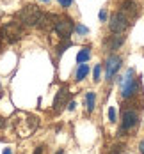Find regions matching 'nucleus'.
<instances>
[{"label":"nucleus","instance_id":"9b49d317","mask_svg":"<svg viewBox=\"0 0 144 154\" xmlns=\"http://www.w3.org/2000/svg\"><path fill=\"white\" fill-rule=\"evenodd\" d=\"M89 59H91V50L89 48H82L78 53H77V62L78 64H85Z\"/></svg>","mask_w":144,"mask_h":154},{"label":"nucleus","instance_id":"4be33fe9","mask_svg":"<svg viewBox=\"0 0 144 154\" xmlns=\"http://www.w3.org/2000/svg\"><path fill=\"white\" fill-rule=\"evenodd\" d=\"M4 154H13V152H11V149H9V147H5V149H4Z\"/></svg>","mask_w":144,"mask_h":154},{"label":"nucleus","instance_id":"2eb2a0df","mask_svg":"<svg viewBox=\"0 0 144 154\" xmlns=\"http://www.w3.org/2000/svg\"><path fill=\"white\" fill-rule=\"evenodd\" d=\"M109 121L110 122H116V108L114 106L109 108Z\"/></svg>","mask_w":144,"mask_h":154},{"label":"nucleus","instance_id":"393cba45","mask_svg":"<svg viewBox=\"0 0 144 154\" xmlns=\"http://www.w3.org/2000/svg\"><path fill=\"white\" fill-rule=\"evenodd\" d=\"M41 2H48V0H41Z\"/></svg>","mask_w":144,"mask_h":154},{"label":"nucleus","instance_id":"4468645a","mask_svg":"<svg viewBox=\"0 0 144 154\" xmlns=\"http://www.w3.org/2000/svg\"><path fill=\"white\" fill-rule=\"evenodd\" d=\"M100 75H101V66H100V64H96L94 71H93V76H94V82H98V80H100Z\"/></svg>","mask_w":144,"mask_h":154},{"label":"nucleus","instance_id":"a211bd4d","mask_svg":"<svg viewBox=\"0 0 144 154\" xmlns=\"http://www.w3.org/2000/svg\"><path fill=\"white\" fill-rule=\"evenodd\" d=\"M100 20H101V21H105V20H107V11H105V9H103V11H100Z\"/></svg>","mask_w":144,"mask_h":154},{"label":"nucleus","instance_id":"b1692460","mask_svg":"<svg viewBox=\"0 0 144 154\" xmlns=\"http://www.w3.org/2000/svg\"><path fill=\"white\" fill-rule=\"evenodd\" d=\"M55 154H64V151H62V149H61V151H57V152H55Z\"/></svg>","mask_w":144,"mask_h":154},{"label":"nucleus","instance_id":"aec40b11","mask_svg":"<svg viewBox=\"0 0 144 154\" xmlns=\"http://www.w3.org/2000/svg\"><path fill=\"white\" fill-rule=\"evenodd\" d=\"M75 106H77V105H75V101H71V103L68 105V108H69V110H75Z\"/></svg>","mask_w":144,"mask_h":154},{"label":"nucleus","instance_id":"39448f33","mask_svg":"<svg viewBox=\"0 0 144 154\" xmlns=\"http://www.w3.org/2000/svg\"><path fill=\"white\" fill-rule=\"evenodd\" d=\"M128 25H130V20H128L121 11H117V13H114V14L110 16L109 27H110V30L114 32V34H123V32L128 29Z\"/></svg>","mask_w":144,"mask_h":154},{"label":"nucleus","instance_id":"1a4fd4ad","mask_svg":"<svg viewBox=\"0 0 144 154\" xmlns=\"http://www.w3.org/2000/svg\"><path fill=\"white\" fill-rule=\"evenodd\" d=\"M68 97H69V91H68V87L64 85V87L59 89V92H57L55 99H53V110H55V112H59V110L64 106V103L68 101Z\"/></svg>","mask_w":144,"mask_h":154},{"label":"nucleus","instance_id":"7ed1b4c3","mask_svg":"<svg viewBox=\"0 0 144 154\" xmlns=\"http://www.w3.org/2000/svg\"><path fill=\"white\" fill-rule=\"evenodd\" d=\"M0 35L5 43H16L23 35V25L20 21H7L0 27Z\"/></svg>","mask_w":144,"mask_h":154},{"label":"nucleus","instance_id":"5701e85b","mask_svg":"<svg viewBox=\"0 0 144 154\" xmlns=\"http://www.w3.org/2000/svg\"><path fill=\"white\" fill-rule=\"evenodd\" d=\"M2 43H4V39H2V35H0V50H2Z\"/></svg>","mask_w":144,"mask_h":154},{"label":"nucleus","instance_id":"423d86ee","mask_svg":"<svg viewBox=\"0 0 144 154\" xmlns=\"http://www.w3.org/2000/svg\"><path fill=\"white\" fill-rule=\"evenodd\" d=\"M137 124H139V113H137L135 110H132V108L123 110V119H121V133L132 131Z\"/></svg>","mask_w":144,"mask_h":154},{"label":"nucleus","instance_id":"6e6552de","mask_svg":"<svg viewBox=\"0 0 144 154\" xmlns=\"http://www.w3.org/2000/svg\"><path fill=\"white\" fill-rule=\"evenodd\" d=\"M119 11L132 21V20L137 16V13H139V7H137V4H135L133 0H125V2L121 4V9H119Z\"/></svg>","mask_w":144,"mask_h":154},{"label":"nucleus","instance_id":"20e7f679","mask_svg":"<svg viewBox=\"0 0 144 154\" xmlns=\"http://www.w3.org/2000/svg\"><path fill=\"white\" fill-rule=\"evenodd\" d=\"M53 30L57 32L62 39H69V35L75 30V23L69 16H55L53 20Z\"/></svg>","mask_w":144,"mask_h":154},{"label":"nucleus","instance_id":"f03ea898","mask_svg":"<svg viewBox=\"0 0 144 154\" xmlns=\"http://www.w3.org/2000/svg\"><path fill=\"white\" fill-rule=\"evenodd\" d=\"M41 16L43 13L36 7V5H25L20 13H18V20L23 27H36L39 29V23H41Z\"/></svg>","mask_w":144,"mask_h":154},{"label":"nucleus","instance_id":"f8f14e48","mask_svg":"<svg viewBox=\"0 0 144 154\" xmlns=\"http://www.w3.org/2000/svg\"><path fill=\"white\" fill-rule=\"evenodd\" d=\"M87 73H89V66H87V64H80L78 69H77V73H75V80H77V82H82L84 78L87 76Z\"/></svg>","mask_w":144,"mask_h":154},{"label":"nucleus","instance_id":"0eeeda50","mask_svg":"<svg viewBox=\"0 0 144 154\" xmlns=\"http://www.w3.org/2000/svg\"><path fill=\"white\" fill-rule=\"evenodd\" d=\"M121 64H123L121 57H117V55H110V57L107 59V62H105V78H107V80L114 78V75L119 71Z\"/></svg>","mask_w":144,"mask_h":154},{"label":"nucleus","instance_id":"412c9836","mask_svg":"<svg viewBox=\"0 0 144 154\" xmlns=\"http://www.w3.org/2000/svg\"><path fill=\"white\" fill-rule=\"evenodd\" d=\"M34 154H43V147H37V149H36V152Z\"/></svg>","mask_w":144,"mask_h":154},{"label":"nucleus","instance_id":"6ab92c4d","mask_svg":"<svg viewBox=\"0 0 144 154\" xmlns=\"http://www.w3.org/2000/svg\"><path fill=\"white\" fill-rule=\"evenodd\" d=\"M139 151H141V154H144V140L139 143Z\"/></svg>","mask_w":144,"mask_h":154},{"label":"nucleus","instance_id":"ddd939ff","mask_svg":"<svg viewBox=\"0 0 144 154\" xmlns=\"http://www.w3.org/2000/svg\"><path fill=\"white\" fill-rule=\"evenodd\" d=\"M94 103H96L94 92H87L85 94V106H87V112H93V110H94Z\"/></svg>","mask_w":144,"mask_h":154},{"label":"nucleus","instance_id":"dca6fc26","mask_svg":"<svg viewBox=\"0 0 144 154\" xmlns=\"http://www.w3.org/2000/svg\"><path fill=\"white\" fill-rule=\"evenodd\" d=\"M75 30L78 32V34H82V35H84V34H87V29H85V27H84V25H77V27H75Z\"/></svg>","mask_w":144,"mask_h":154},{"label":"nucleus","instance_id":"f3484780","mask_svg":"<svg viewBox=\"0 0 144 154\" xmlns=\"http://www.w3.org/2000/svg\"><path fill=\"white\" fill-rule=\"evenodd\" d=\"M57 2H59L62 7H69V5L73 4V0H57Z\"/></svg>","mask_w":144,"mask_h":154},{"label":"nucleus","instance_id":"f257e3e1","mask_svg":"<svg viewBox=\"0 0 144 154\" xmlns=\"http://www.w3.org/2000/svg\"><path fill=\"white\" fill-rule=\"evenodd\" d=\"M119 87H121V96L125 99H130L132 96H135V94L139 92L141 83H139V78L135 76L133 69H128L126 73H125V76L121 78V82H119Z\"/></svg>","mask_w":144,"mask_h":154},{"label":"nucleus","instance_id":"9d476101","mask_svg":"<svg viewBox=\"0 0 144 154\" xmlns=\"http://www.w3.org/2000/svg\"><path fill=\"white\" fill-rule=\"evenodd\" d=\"M123 43H125V35L116 34V35H110V39L107 41V46H109V50H117Z\"/></svg>","mask_w":144,"mask_h":154}]
</instances>
